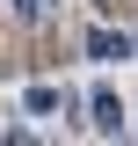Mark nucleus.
Returning a JSON list of instances; mask_svg holds the SVG:
<instances>
[{
    "label": "nucleus",
    "mask_w": 138,
    "mask_h": 146,
    "mask_svg": "<svg viewBox=\"0 0 138 146\" xmlns=\"http://www.w3.org/2000/svg\"><path fill=\"white\" fill-rule=\"evenodd\" d=\"M15 7H22V15H36V7H44V0H15Z\"/></svg>",
    "instance_id": "f257e3e1"
}]
</instances>
